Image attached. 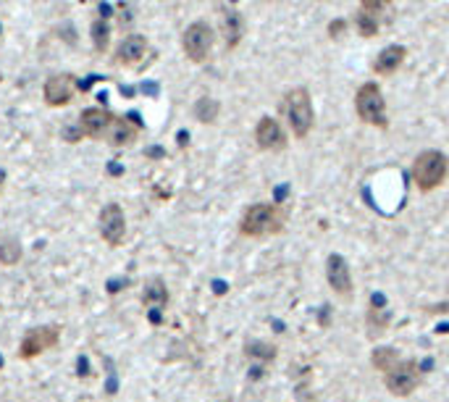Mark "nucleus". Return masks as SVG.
Segmentation results:
<instances>
[{"label":"nucleus","instance_id":"412c9836","mask_svg":"<svg viewBox=\"0 0 449 402\" xmlns=\"http://www.w3.org/2000/svg\"><path fill=\"white\" fill-rule=\"evenodd\" d=\"M245 353H247L250 357H257V360H263V363H271V360L276 357V347L268 345V342H247Z\"/></svg>","mask_w":449,"mask_h":402},{"label":"nucleus","instance_id":"a211bd4d","mask_svg":"<svg viewBox=\"0 0 449 402\" xmlns=\"http://www.w3.org/2000/svg\"><path fill=\"white\" fill-rule=\"evenodd\" d=\"M223 37H226V47L234 50L242 40V19L237 11H223Z\"/></svg>","mask_w":449,"mask_h":402},{"label":"nucleus","instance_id":"f03ea898","mask_svg":"<svg viewBox=\"0 0 449 402\" xmlns=\"http://www.w3.org/2000/svg\"><path fill=\"white\" fill-rule=\"evenodd\" d=\"M284 226V215H281V208L271 206V203H257V206H250L242 224H239V232L245 237H266V234H279Z\"/></svg>","mask_w":449,"mask_h":402},{"label":"nucleus","instance_id":"ddd939ff","mask_svg":"<svg viewBox=\"0 0 449 402\" xmlns=\"http://www.w3.org/2000/svg\"><path fill=\"white\" fill-rule=\"evenodd\" d=\"M326 279H329L331 290L342 295V297H349L352 295V276H349L347 261L342 255H329L326 261Z\"/></svg>","mask_w":449,"mask_h":402},{"label":"nucleus","instance_id":"4be33fe9","mask_svg":"<svg viewBox=\"0 0 449 402\" xmlns=\"http://www.w3.org/2000/svg\"><path fill=\"white\" fill-rule=\"evenodd\" d=\"M18 261H21V244L13 242V240L0 242V263L3 266H16Z\"/></svg>","mask_w":449,"mask_h":402},{"label":"nucleus","instance_id":"c85d7f7f","mask_svg":"<svg viewBox=\"0 0 449 402\" xmlns=\"http://www.w3.org/2000/svg\"><path fill=\"white\" fill-rule=\"evenodd\" d=\"M376 3H381V6H386V3H392V0H376Z\"/></svg>","mask_w":449,"mask_h":402},{"label":"nucleus","instance_id":"dca6fc26","mask_svg":"<svg viewBox=\"0 0 449 402\" xmlns=\"http://www.w3.org/2000/svg\"><path fill=\"white\" fill-rule=\"evenodd\" d=\"M142 302H145L150 310H161L165 308V302H168V290H165V284L161 279H150L145 284V292H142Z\"/></svg>","mask_w":449,"mask_h":402},{"label":"nucleus","instance_id":"6e6552de","mask_svg":"<svg viewBox=\"0 0 449 402\" xmlns=\"http://www.w3.org/2000/svg\"><path fill=\"white\" fill-rule=\"evenodd\" d=\"M79 90L74 74H53L45 79V87H42V95H45V103L50 108H64L74 100V93Z\"/></svg>","mask_w":449,"mask_h":402},{"label":"nucleus","instance_id":"bb28decb","mask_svg":"<svg viewBox=\"0 0 449 402\" xmlns=\"http://www.w3.org/2000/svg\"><path fill=\"white\" fill-rule=\"evenodd\" d=\"M142 90L150 95H158V85H142Z\"/></svg>","mask_w":449,"mask_h":402},{"label":"nucleus","instance_id":"b1692460","mask_svg":"<svg viewBox=\"0 0 449 402\" xmlns=\"http://www.w3.org/2000/svg\"><path fill=\"white\" fill-rule=\"evenodd\" d=\"M342 32H347V21H344V19H334V21H331V24H329V35H331V37H339Z\"/></svg>","mask_w":449,"mask_h":402},{"label":"nucleus","instance_id":"20e7f679","mask_svg":"<svg viewBox=\"0 0 449 402\" xmlns=\"http://www.w3.org/2000/svg\"><path fill=\"white\" fill-rule=\"evenodd\" d=\"M216 42V32L208 21H192L182 35V50L192 64H205Z\"/></svg>","mask_w":449,"mask_h":402},{"label":"nucleus","instance_id":"c756f323","mask_svg":"<svg viewBox=\"0 0 449 402\" xmlns=\"http://www.w3.org/2000/svg\"><path fill=\"white\" fill-rule=\"evenodd\" d=\"M0 368H3V357H0Z\"/></svg>","mask_w":449,"mask_h":402},{"label":"nucleus","instance_id":"f3484780","mask_svg":"<svg viewBox=\"0 0 449 402\" xmlns=\"http://www.w3.org/2000/svg\"><path fill=\"white\" fill-rule=\"evenodd\" d=\"M90 37H92V47H95V53H105L110 47V24L108 19H95L90 24Z\"/></svg>","mask_w":449,"mask_h":402},{"label":"nucleus","instance_id":"7ed1b4c3","mask_svg":"<svg viewBox=\"0 0 449 402\" xmlns=\"http://www.w3.org/2000/svg\"><path fill=\"white\" fill-rule=\"evenodd\" d=\"M447 174H449V160L439 150H423L413 163V179L423 192L439 187L441 182L447 179Z\"/></svg>","mask_w":449,"mask_h":402},{"label":"nucleus","instance_id":"5701e85b","mask_svg":"<svg viewBox=\"0 0 449 402\" xmlns=\"http://www.w3.org/2000/svg\"><path fill=\"white\" fill-rule=\"evenodd\" d=\"M358 29L363 37H376L378 35V16L376 13H368V11H360L358 13Z\"/></svg>","mask_w":449,"mask_h":402},{"label":"nucleus","instance_id":"39448f33","mask_svg":"<svg viewBox=\"0 0 449 402\" xmlns=\"http://www.w3.org/2000/svg\"><path fill=\"white\" fill-rule=\"evenodd\" d=\"M355 108H358V116L366 124H373L378 129H386V126H389L384 95H381V87H378L376 82H368V85L360 87L358 97H355Z\"/></svg>","mask_w":449,"mask_h":402},{"label":"nucleus","instance_id":"9b49d317","mask_svg":"<svg viewBox=\"0 0 449 402\" xmlns=\"http://www.w3.org/2000/svg\"><path fill=\"white\" fill-rule=\"evenodd\" d=\"M150 56V42H147L145 35H127L121 40L119 47H116V64L127 66V69H134L139 66L145 58Z\"/></svg>","mask_w":449,"mask_h":402},{"label":"nucleus","instance_id":"9d476101","mask_svg":"<svg viewBox=\"0 0 449 402\" xmlns=\"http://www.w3.org/2000/svg\"><path fill=\"white\" fill-rule=\"evenodd\" d=\"M113 119L116 116L110 111H105V108H84L76 126H79L82 137H87V140H103L108 134Z\"/></svg>","mask_w":449,"mask_h":402},{"label":"nucleus","instance_id":"2eb2a0df","mask_svg":"<svg viewBox=\"0 0 449 402\" xmlns=\"http://www.w3.org/2000/svg\"><path fill=\"white\" fill-rule=\"evenodd\" d=\"M404 58H407V47L402 45H389L384 47L381 53L376 56V61H373V71L381 76H389L395 74L397 69L404 64Z\"/></svg>","mask_w":449,"mask_h":402},{"label":"nucleus","instance_id":"4468645a","mask_svg":"<svg viewBox=\"0 0 449 402\" xmlns=\"http://www.w3.org/2000/svg\"><path fill=\"white\" fill-rule=\"evenodd\" d=\"M255 140H257V148L260 150H284V145H286L284 131H281L279 122L271 119V116H263V119L257 122Z\"/></svg>","mask_w":449,"mask_h":402},{"label":"nucleus","instance_id":"cd10ccee","mask_svg":"<svg viewBox=\"0 0 449 402\" xmlns=\"http://www.w3.org/2000/svg\"><path fill=\"white\" fill-rule=\"evenodd\" d=\"M79 374H87V360H79Z\"/></svg>","mask_w":449,"mask_h":402},{"label":"nucleus","instance_id":"f257e3e1","mask_svg":"<svg viewBox=\"0 0 449 402\" xmlns=\"http://www.w3.org/2000/svg\"><path fill=\"white\" fill-rule=\"evenodd\" d=\"M281 113H284L289 124H292V131L297 140H305L313 129V122H315V113H313V100L310 93L305 87H294L284 95V100L279 103Z\"/></svg>","mask_w":449,"mask_h":402},{"label":"nucleus","instance_id":"f8f14e48","mask_svg":"<svg viewBox=\"0 0 449 402\" xmlns=\"http://www.w3.org/2000/svg\"><path fill=\"white\" fill-rule=\"evenodd\" d=\"M139 129H142L139 116L137 113H129L124 119H113V124H110V129L105 137H108V142L113 148H127V145H132V142L137 140Z\"/></svg>","mask_w":449,"mask_h":402},{"label":"nucleus","instance_id":"393cba45","mask_svg":"<svg viewBox=\"0 0 449 402\" xmlns=\"http://www.w3.org/2000/svg\"><path fill=\"white\" fill-rule=\"evenodd\" d=\"M384 305H386L384 295H373V308H378V310H381V308H384Z\"/></svg>","mask_w":449,"mask_h":402},{"label":"nucleus","instance_id":"1a4fd4ad","mask_svg":"<svg viewBox=\"0 0 449 402\" xmlns=\"http://www.w3.org/2000/svg\"><path fill=\"white\" fill-rule=\"evenodd\" d=\"M127 234V215L121 211L119 203H108L100 211V237L110 247H119Z\"/></svg>","mask_w":449,"mask_h":402},{"label":"nucleus","instance_id":"aec40b11","mask_svg":"<svg viewBox=\"0 0 449 402\" xmlns=\"http://www.w3.org/2000/svg\"><path fill=\"white\" fill-rule=\"evenodd\" d=\"M397 363H400V355H397L395 347H378L373 353V365L381 368V371H392Z\"/></svg>","mask_w":449,"mask_h":402},{"label":"nucleus","instance_id":"a878e982","mask_svg":"<svg viewBox=\"0 0 449 402\" xmlns=\"http://www.w3.org/2000/svg\"><path fill=\"white\" fill-rule=\"evenodd\" d=\"M213 290L218 292V295H223V292H226V284H223V281H216V284H213Z\"/></svg>","mask_w":449,"mask_h":402},{"label":"nucleus","instance_id":"6ab92c4d","mask_svg":"<svg viewBox=\"0 0 449 402\" xmlns=\"http://www.w3.org/2000/svg\"><path fill=\"white\" fill-rule=\"evenodd\" d=\"M218 111H221V105L218 100H213V97H200L197 105H194V116H197L202 124L216 122V119H218Z\"/></svg>","mask_w":449,"mask_h":402},{"label":"nucleus","instance_id":"0eeeda50","mask_svg":"<svg viewBox=\"0 0 449 402\" xmlns=\"http://www.w3.org/2000/svg\"><path fill=\"white\" fill-rule=\"evenodd\" d=\"M421 365L415 363V360H400V363L392 368V371H386V386H389V392L392 394H410L421 384V371H418Z\"/></svg>","mask_w":449,"mask_h":402},{"label":"nucleus","instance_id":"423d86ee","mask_svg":"<svg viewBox=\"0 0 449 402\" xmlns=\"http://www.w3.org/2000/svg\"><path fill=\"white\" fill-rule=\"evenodd\" d=\"M58 339H61V329L58 326L29 329L27 334H24V339H21L18 355L24 357V360H32V357H37L40 353H45V350L58 345Z\"/></svg>","mask_w":449,"mask_h":402}]
</instances>
